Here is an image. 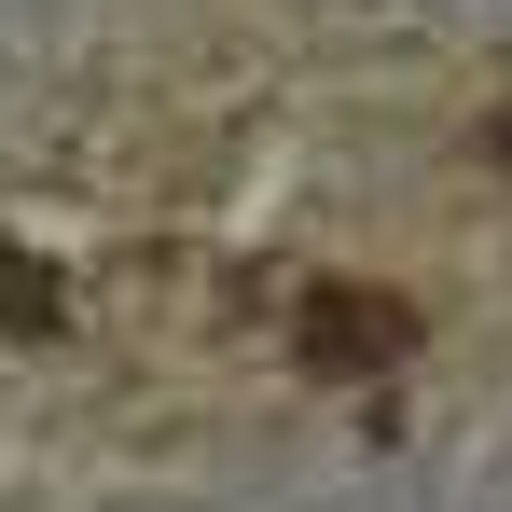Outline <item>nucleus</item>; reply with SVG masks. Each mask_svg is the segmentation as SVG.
I'll return each mask as SVG.
<instances>
[{
  "instance_id": "f257e3e1",
  "label": "nucleus",
  "mask_w": 512,
  "mask_h": 512,
  "mask_svg": "<svg viewBox=\"0 0 512 512\" xmlns=\"http://www.w3.org/2000/svg\"><path fill=\"white\" fill-rule=\"evenodd\" d=\"M291 360L333 374V388L402 374V360H416V305H402V291H360V277H319V291L291 305Z\"/></svg>"
},
{
  "instance_id": "f03ea898",
  "label": "nucleus",
  "mask_w": 512,
  "mask_h": 512,
  "mask_svg": "<svg viewBox=\"0 0 512 512\" xmlns=\"http://www.w3.org/2000/svg\"><path fill=\"white\" fill-rule=\"evenodd\" d=\"M485 153H499V180H512V111H499V125H485Z\"/></svg>"
}]
</instances>
